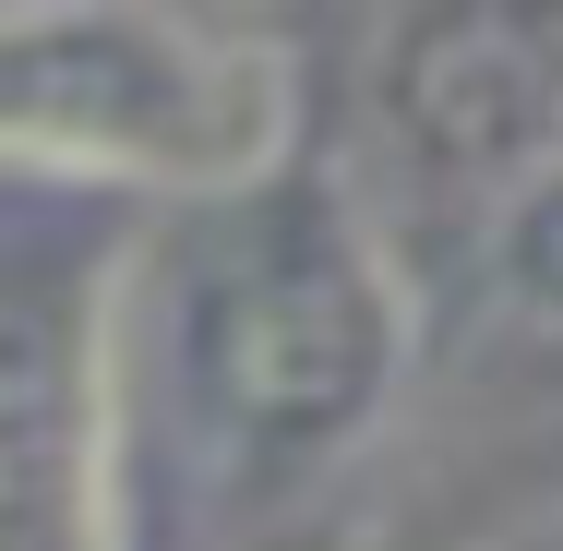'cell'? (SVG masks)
<instances>
[{"label":"cell","mask_w":563,"mask_h":551,"mask_svg":"<svg viewBox=\"0 0 563 551\" xmlns=\"http://www.w3.org/2000/svg\"><path fill=\"white\" fill-rule=\"evenodd\" d=\"M360 120L396 205L492 228L540 168H563V12H516V0L396 12L372 36Z\"/></svg>","instance_id":"4"},{"label":"cell","mask_w":563,"mask_h":551,"mask_svg":"<svg viewBox=\"0 0 563 551\" xmlns=\"http://www.w3.org/2000/svg\"><path fill=\"white\" fill-rule=\"evenodd\" d=\"M540 551H563V540H540Z\"/></svg>","instance_id":"6"},{"label":"cell","mask_w":563,"mask_h":551,"mask_svg":"<svg viewBox=\"0 0 563 551\" xmlns=\"http://www.w3.org/2000/svg\"><path fill=\"white\" fill-rule=\"evenodd\" d=\"M479 288L528 335H563V168H540L504 217L479 228Z\"/></svg>","instance_id":"5"},{"label":"cell","mask_w":563,"mask_h":551,"mask_svg":"<svg viewBox=\"0 0 563 551\" xmlns=\"http://www.w3.org/2000/svg\"><path fill=\"white\" fill-rule=\"evenodd\" d=\"M0 156L24 180L132 192L156 217L240 205L312 156L300 48L205 12L24 0L0 24Z\"/></svg>","instance_id":"2"},{"label":"cell","mask_w":563,"mask_h":551,"mask_svg":"<svg viewBox=\"0 0 563 551\" xmlns=\"http://www.w3.org/2000/svg\"><path fill=\"white\" fill-rule=\"evenodd\" d=\"M120 252H12L0 288V551H132Z\"/></svg>","instance_id":"3"},{"label":"cell","mask_w":563,"mask_h":551,"mask_svg":"<svg viewBox=\"0 0 563 551\" xmlns=\"http://www.w3.org/2000/svg\"><path fill=\"white\" fill-rule=\"evenodd\" d=\"M420 372V288L360 168L300 156L288 180L192 205L132 240L120 276V420L132 504H168L192 551L300 540Z\"/></svg>","instance_id":"1"}]
</instances>
